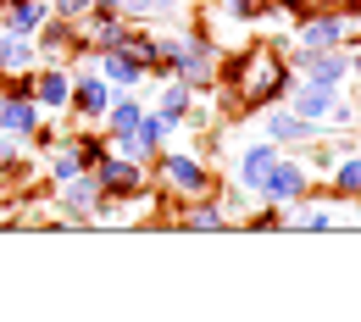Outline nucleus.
Masks as SVG:
<instances>
[{
  "instance_id": "nucleus-1",
  "label": "nucleus",
  "mask_w": 361,
  "mask_h": 322,
  "mask_svg": "<svg viewBox=\"0 0 361 322\" xmlns=\"http://www.w3.org/2000/svg\"><path fill=\"white\" fill-rule=\"evenodd\" d=\"M228 78H233L239 106H272L289 89V61H278V50H245Z\"/></svg>"
},
{
  "instance_id": "nucleus-2",
  "label": "nucleus",
  "mask_w": 361,
  "mask_h": 322,
  "mask_svg": "<svg viewBox=\"0 0 361 322\" xmlns=\"http://www.w3.org/2000/svg\"><path fill=\"white\" fill-rule=\"evenodd\" d=\"M295 117L306 123H350V106H339V84H300L295 94Z\"/></svg>"
},
{
  "instance_id": "nucleus-3",
  "label": "nucleus",
  "mask_w": 361,
  "mask_h": 322,
  "mask_svg": "<svg viewBox=\"0 0 361 322\" xmlns=\"http://www.w3.org/2000/svg\"><path fill=\"white\" fill-rule=\"evenodd\" d=\"M100 173H94V184H100V194H111V200H128V194H145V173H139L134 156H100L94 161Z\"/></svg>"
},
{
  "instance_id": "nucleus-4",
  "label": "nucleus",
  "mask_w": 361,
  "mask_h": 322,
  "mask_svg": "<svg viewBox=\"0 0 361 322\" xmlns=\"http://www.w3.org/2000/svg\"><path fill=\"white\" fill-rule=\"evenodd\" d=\"M306 189H312V173H306L300 161H283V156H278L256 194H262L267 206H289V200H306Z\"/></svg>"
},
{
  "instance_id": "nucleus-5",
  "label": "nucleus",
  "mask_w": 361,
  "mask_h": 322,
  "mask_svg": "<svg viewBox=\"0 0 361 322\" xmlns=\"http://www.w3.org/2000/svg\"><path fill=\"white\" fill-rule=\"evenodd\" d=\"M161 184H173L183 200H200L212 189V173L200 161H189V156H161Z\"/></svg>"
},
{
  "instance_id": "nucleus-6",
  "label": "nucleus",
  "mask_w": 361,
  "mask_h": 322,
  "mask_svg": "<svg viewBox=\"0 0 361 322\" xmlns=\"http://www.w3.org/2000/svg\"><path fill=\"white\" fill-rule=\"evenodd\" d=\"M28 84H34V78H28ZM28 84L0 100V128H11V134H39V100H34Z\"/></svg>"
},
{
  "instance_id": "nucleus-7",
  "label": "nucleus",
  "mask_w": 361,
  "mask_h": 322,
  "mask_svg": "<svg viewBox=\"0 0 361 322\" xmlns=\"http://www.w3.org/2000/svg\"><path fill=\"white\" fill-rule=\"evenodd\" d=\"M345 34H356V23H350V17H300V50L345 45Z\"/></svg>"
},
{
  "instance_id": "nucleus-8",
  "label": "nucleus",
  "mask_w": 361,
  "mask_h": 322,
  "mask_svg": "<svg viewBox=\"0 0 361 322\" xmlns=\"http://www.w3.org/2000/svg\"><path fill=\"white\" fill-rule=\"evenodd\" d=\"M50 17H56V11H50L45 0H6V11H0V28H11V34H39Z\"/></svg>"
},
{
  "instance_id": "nucleus-9",
  "label": "nucleus",
  "mask_w": 361,
  "mask_h": 322,
  "mask_svg": "<svg viewBox=\"0 0 361 322\" xmlns=\"http://www.w3.org/2000/svg\"><path fill=\"white\" fill-rule=\"evenodd\" d=\"M300 73L312 78V84H345V73H350V61L339 56V50H300Z\"/></svg>"
},
{
  "instance_id": "nucleus-10",
  "label": "nucleus",
  "mask_w": 361,
  "mask_h": 322,
  "mask_svg": "<svg viewBox=\"0 0 361 322\" xmlns=\"http://www.w3.org/2000/svg\"><path fill=\"white\" fill-rule=\"evenodd\" d=\"M61 206H67V217H94V206H100V184L84 178V173L61 178Z\"/></svg>"
},
{
  "instance_id": "nucleus-11",
  "label": "nucleus",
  "mask_w": 361,
  "mask_h": 322,
  "mask_svg": "<svg viewBox=\"0 0 361 322\" xmlns=\"http://www.w3.org/2000/svg\"><path fill=\"white\" fill-rule=\"evenodd\" d=\"M100 78H106V84H123V89H134L139 78H145V67H139L128 50L106 45V56H100Z\"/></svg>"
},
{
  "instance_id": "nucleus-12",
  "label": "nucleus",
  "mask_w": 361,
  "mask_h": 322,
  "mask_svg": "<svg viewBox=\"0 0 361 322\" xmlns=\"http://www.w3.org/2000/svg\"><path fill=\"white\" fill-rule=\"evenodd\" d=\"M272 161H278V144H250V150H245V156H239V184L245 189H262V178H267L272 173Z\"/></svg>"
},
{
  "instance_id": "nucleus-13",
  "label": "nucleus",
  "mask_w": 361,
  "mask_h": 322,
  "mask_svg": "<svg viewBox=\"0 0 361 322\" xmlns=\"http://www.w3.org/2000/svg\"><path fill=\"white\" fill-rule=\"evenodd\" d=\"M67 106H78V117H106V106H111V94H106V78H78Z\"/></svg>"
},
{
  "instance_id": "nucleus-14",
  "label": "nucleus",
  "mask_w": 361,
  "mask_h": 322,
  "mask_svg": "<svg viewBox=\"0 0 361 322\" xmlns=\"http://www.w3.org/2000/svg\"><path fill=\"white\" fill-rule=\"evenodd\" d=\"M317 123H306V117H295V111H272L267 117V139L272 144H289V139H312Z\"/></svg>"
},
{
  "instance_id": "nucleus-15",
  "label": "nucleus",
  "mask_w": 361,
  "mask_h": 322,
  "mask_svg": "<svg viewBox=\"0 0 361 322\" xmlns=\"http://www.w3.org/2000/svg\"><path fill=\"white\" fill-rule=\"evenodd\" d=\"M28 67H34L28 34H0V73H28Z\"/></svg>"
},
{
  "instance_id": "nucleus-16",
  "label": "nucleus",
  "mask_w": 361,
  "mask_h": 322,
  "mask_svg": "<svg viewBox=\"0 0 361 322\" xmlns=\"http://www.w3.org/2000/svg\"><path fill=\"white\" fill-rule=\"evenodd\" d=\"M167 134H173V123H167L161 111H156V117H139V128H134V144H139V156H156Z\"/></svg>"
},
{
  "instance_id": "nucleus-17",
  "label": "nucleus",
  "mask_w": 361,
  "mask_h": 322,
  "mask_svg": "<svg viewBox=\"0 0 361 322\" xmlns=\"http://www.w3.org/2000/svg\"><path fill=\"white\" fill-rule=\"evenodd\" d=\"M28 89H34V100H39V106H67V100H73L67 73H45V78H39V84H28Z\"/></svg>"
},
{
  "instance_id": "nucleus-18",
  "label": "nucleus",
  "mask_w": 361,
  "mask_h": 322,
  "mask_svg": "<svg viewBox=\"0 0 361 322\" xmlns=\"http://www.w3.org/2000/svg\"><path fill=\"white\" fill-rule=\"evenodd\" d=\"M334 200H361V156L334 167Z\"/></svg>"
},
{
  "instance_id": "nucleus-19",
  "label": "nucleus",
  "mask_w": 361,
  "mask_h": 322,
  "mask_svg": "<svg viewBox=\"0 0 361 322\" xmlns=\"http://www.w3.org/2000/svg\"><path fill=\"white\" fill-rule=\"evenodd\" d=\"M139 117H145V106H139V100H111V106H106V123H111V134H134Z\"/></svg>"
},
{
  "instance_id": "nucleus-20",
  "label": "nucleus",
  "mask_w": 361,
  "mask_h": 322,
  "mask_svg": "<svg viewBox=\"0 0 361 322\" xmlns=\"http://www.w3.org/2000/svg\"><path fill=\"white\" fill-rule=\"evenodd\" d=\"M161 117H167V123H183V117H189V84H183V78H173V84L161 89Z\"/></svg>"
},
{
  "instance_id": "nucleus-21",
  "label": "nucleus",
  "mask_w": 361,
  "mask_h": 322,
  "mask_svg": "<svg viewBox=\"0 0 361 322\" xmlns=\"http://www.w3.org/2000/svg\"><path fill=\"white\" fill-rule=\"evenodd\" d=\"M117 11H123V17H134V23H150V17H167V11H173V0H117Z\"/></svg>"
},
{
  "instance_id": "nucleus-22",
  "label": "nucleus",
  "mask_w": 361,
  "mask_h": 322,
  "mask_svg": "<svg viewBox=\"0 0 361 322\" xmlns=\"http://www.w3.org/2000/svg\"><path fill=\"white\" fill-rule=\"evenodd\" d=\"M223 223H228V217H223V206H217V200H212V206H195V211L183 217V228H195V233H217Z\"/></svg>"
},
{
  "instance_id": "nucleus-23",
  "label": "nucleus",
  "mask_w": 361,
  "mask_h": 322,
  "mask_svg": "<svg viewBox=\"0 0 361 322\" xmlns=\"http://www.w3.org/2000/svg\"><path fill=\"white\" fill-rule=\"evenodd\" d=\"M50 11L67 17V23H78V17H90V11H94V0H50Z\"/></svg>"
},
{
  "instance_id": "nucleus-24",
  "label": "nucleus",
  "mask_w": 361,
  "mask_h": 322,
  "mask_svg": "<svg viewBox=\"0 0 361 322\" xmlns=\"http://www.w3.org/2000/svg\"><path fill=\"white\" fill-rule=\"evenodd\" d=\"M262 11H267V0H228V17H239V23H250Z\"/></svg>"
},
{
  "instance_id": "nucleus-25",
  "label": "nucleus",
  "mask_w": 361,
  "mask_h": 322,
  "mask_svg": "<svg viewBox=\"0 0 361 322\" xmlns=\"http://www.w3.org/2000/svg\"><path fill=\"white\" fill-rule=\"evenodd\" d=\"M350 73H356V78H361V50H356V56H350Z\"/></svg>"
}]
</instances>
